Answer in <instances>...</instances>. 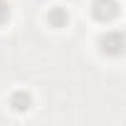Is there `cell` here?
<instances>
[{
	"instance_id": "obj_1",
	"label": "cell",
	"mask_w": 126,
	"mask_h": 126,
	"mask_svg": "<svg viewBox=\"0 0 126 126\" xmlns=\"http://www.w3.org/2000/svg\"><path fill=\"white\" fill-rule=\"evenodd\" d=\"M92 15L99 22H111L114 17H119V3L116 0H94L92 3Z\"/></svg>"
},
{
	"instance_id": "obj_2",
	"label": "cell",
	"mask_w": 126,
	"mask_h": 126,
	"mask_svg": "<svg viewBox=\"0 0 126 126\" xmlns=\"http://www.w3.org/2000/svg\"><path fill=\"white\" fill-rule=\"evenodd\" d=\"M99 47H101L104 54L119 57V54H124V47H126V45H124V35H121V32H106V35H101Z\"/></svg>"
},
{
	"instance_id": "obj_3",
	"label": "cell",
	"mask_w": 126,
	"mask_h": 126,
	"mask_svg": "<svg viewBox=\"0 0 126 126\" xmlns=\"http://www.w3.org/2000/svg\"><path fill=\"white\" fill-rule=\"evenodd\" d=\"M47 22L52 27H67L69 22V15H67V8H52L47 13Z\"/></svg>"
},
{
	"instance_id": "obj_4",
	"label": "cell",
	"mask_w": 126,
	"mask_h": 126,
	"mask_svg": "<svg viewBox=\"0 0 126 126\" xmlns=\"http://www.w3.org/2000/svg\"><path fill=\"white\" fill-rule=\"evenodd\" d=\"M30 104H32V96H30L27 92H15V94L10 96V106H13L15 111H27Z\"/></svg>"
},
{
	"instance_id": "obj_5",
	"label": "cell",
	"mask_w": 126,
	"mask_h": 126,
	"mask_svg": "<svg viewBox=\"0 0 126 126\" xmlns=\"http://www.w3.org/2000/svg\"><path fill=\"white\" fill-rule=\"evenodd\" d=\"M8 20H10V5L5 0H0V25H5Z\"/></svg>"
}]
</instances>
